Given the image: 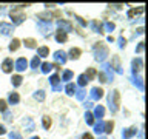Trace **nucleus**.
Returning <instances> with one entry per match:
<instances>
[{
    "label": "nucleus",
    "instance_id": "f257e3e1",
    "mask_svg": "<svg viewBox=\"0 0 148 139\" xmlns=\"http://www.w3.org/2000/svg\"><path fill=\"white\" fill-rule=\"evenodd\" d=\"M23 6H29V3H25V5H17L16 8H12L11 11H9V17H11V20L14 25H20V23L25 20V14H23L22 8Z\"/></svg>",
    "mask_w": 148,
    "mask_h": 139
},
{
    "label": "nucleus",
    "instance_id": "f03ea898",
    "mask_svg": "<svg viewBox=\"0 0 148 139\" xmlns=\"http://www.w3.org/2000/svg\"><path fill=\"white\" fill-rule=\"evenodd\" d=\"M92 51H94V59L99 60V62H103V60L106 59V56L110 54L108 46H106L105 43H102V42H99V43H96L94 46H92Z\"/></svg>",
    "mask_w": 148,
    "mask_h": 139
},
{
    "label": "nucleus",
    "instance_id": "7ed1b4c3",
    "mask_svg": "<svg viewBox=\"0 0 148 139\" xmlns=\"http://www.w3.org/2000/svg\"><path fill=\"white\" fill-rule=\"evenodd\" d=\"M108 102H110V108H111V111H113V113H116V111L119 110V105H120V93H119L117 90H114L113 93H111Z\"/></svg>",
    "mask_w": 148,
    "mask_h": 139
},
{
    "label": "nucleus",
    "instance_id": "20e7f679",
    "mask_svg": "<svg viewBox=\"0 0 148 139\" xmlns=\"http://www.w3.org/2000/svg\"><path fill=\"white\" fill-rule=\"evenodd\" d=\"M57 26L60 28V31H63V32H66L68 34V31H71L73 30V25H71V22H68V20H57Z\"/></svg>",
    "mask_w": 148,
    "mask_h": 139
},
{
    "label": "nucleus",
    "instance_id": "39448f33",
    "mask_svg": "<svg viewBox=\"0 0 148 139\" xmlns=\"http://www.w3.org/2000/svg\"><path fill=\"white\" fill-rule=\"evenodd\" d=\"M14 67H16L17 71H25L26 67H28V60H26V57H18L17 62L14 63Z\"/></svg>",
    "mask_w": 148,
    "mask_h": 139
},
{
    "label": "nucleus",
    "instance_id": "423d86ee",
    "mask_svg": "<svg viewBox=\"0 0 148 139\" xmlns=\"http://www.w3.org/2000/svg\"><path fill=\"white\" fill-rule=\"evenodd\" d=\"M53 57H54V60H56V62H59V63H62V65H63V63L68 60V59H66V53H65V51H62V50L56 51Z\"/></svg>",
    "mask_w": 148,
    "mask_h": 139
},
{
    "label": "nucleus",
    "instance_id": "0eeeda50",
    "mask_svg": "<svg viewBox=\"0 0 148 139\" xmlns=\"http://www.w3.org/2000/svg\"><path fill=\"white\" fill-rule=\"evenodd\" d=\"M2 70H3V73H12V70H14V62H12V59H5L3 60V63H2Z\"/></svg>",
    "mask_w": 148,
    "mask_h": 139
},
{
    "label": "nucleus",
    "instance_id": "6e6552de",
    "mask_svg": "<svg viewBox=\"0 0 148 139\" xmlns=\"http://www.w3.org/2000/svg\"><path fill=\"white\" fill-rule=\"evenodd\" d=\"M103 97V90L99 87H94V88H91V99H94V100H99Z\"/></svg>",
    "mask_w": 148,
    "mask_h": 139
},
{
    "label": "nucleus",
    "instance_id": "1a4fd4ad",
    "mask_svg": "<svg viewBox=\"0 0 148 139\" xmlns=\"http://www.w3.org/2000/svg\"><path fill=\"white\" fill-rule=\"evenodd\" d=\"M53 16H59V12L56 11L54 14H51V12H48V11H45V12H39L37 14V19H40V20H43V22H51V17Z\"/></svg>",
    "mask_w": 148,
    "mask_h": 139
},
{
    "label": "nucleus",
    "instance_id": "9d476101",
    "mask_svg": "<svg viewBox=\"0 0 148 139\" xmlns=\"http://www.w3.org/2000/svg\"><path fill=\"white\" fill-rule=\"evenodd\" d=\"M80 54H82V50H80V48H71V50H69V53L66 54V56H68L66 59L77 60L79 57H80Z\"/></svg>",
    "mask_w": 148,
    "mask_h": 139
},
{
    "label": "nucleus",
    "instance_id": "9b49d317",
    "mask_svg": "<svg viewBox=\"0 0 148 139\" xmlns=\"http://www.w3.org/2000/svg\"><path fill=\"white\" fill-rule=\"evenodd\" d=\"M137 133V128L136 127H130V128H125L123 131H122V138L123 139H130V138H133L134 134Z\"/></svg>",
    "mask_w": 148,
    "mask_h": 139
},
{
    "label": "nucleus",
    "instance_id": "f8f14e48",
    "mask_svg": "<svg viewBox=\"0 0 148 139\" xmlns=\"http://www.w3.org/2000/svg\"><path fill=\"white\" fill-rule=\"evenodd\" d=\"M49 82H51V85H53V88H54L56 91L62 90V87L59 85V82H60V77H59V74H53V76L49 77Z\"/></svg>",
    "mask_w": 148,
    "mask_h": 139
},
{
    "label": "nucleus",
    "instance_id": "ddd939ff",
    "mask_svg": "<svg viewBox=\"0 0 148 139\" xmlns=\"http://www.w3.org/2000/svg\"><path fill=\"white\" fill-rule=\"evenodd\" d=\"M131 68H133V73L136 74V73H139L142 70V59L140 57H136L131 62Z\"/></svg>",
    "mask_w": 148,
    "mask_h": 139
},
{
    "label": "nucleus",
    "instance_id": "4468645a",
    "mask_svg": "<svg viewBox=\"0 0 148 139\" xmlns=\"http://www.w3.org/2000/svg\"><path fill=\"white\" fill-rule=\"evenodd\" d=\"M12 31V25L11 23H5V22H0V32L3 36H8L9 32Z\"/></svg>",
    "mask_w": 148,
    "mask_h": 139
},
{
    "label": "nucleus",
    "instance_id": "2eb2a0df",
    "mask_svg": "<svg viewBox=\"0 0 148 139\" xmlns=\"http://www.w3.org/2000/svg\"><path fill=\"white\" fill-rule=\"evenodd\" d=\"M111 68H114L116 73H122V68H120V60H119V56H114L113 57V62L110 65Z\"/></svg>",
    "mask_w": 148,
    "mask_h": 139
},
{
    "label": "nucleus",
    "instance_id": "dca6fc26",
    "mask_svg": "<svg viewBox=\"0 0 148 139\" xmlns=\"http://www.w3.org/2000/svg\"><path fill=\"white\" fill-rule=\"evenodd\" d=\"M56 40H57L59 42V43H65V42H66L68 40V34H66V32H63V31H57V32H56Z\"/></svg>",
    "mask_w": 148,
    "mask_h": 139
},
{
    "label": "nucleus",
    "instance_id": "f3484780",
    "mask_svg": "<svg viewBox=\"0 0 148 139\" xmlns=\"http://www.w3.org/2000/svg\"><path fill=\"white\" fill-rule=\"evenodd\" d=\"M103 114H105V108L102 105H97L96 108H94V113H92V116H94V118H97V119H102L103 118Z\"/></svg>",
    "mask_w": 148,
    "mask_h": 139
},
{
    "label": "nucleus",
    "instance_id": "a211bd4d",
    "mask_svg": "<svg viewBox=\"0 0 148 139\" xmlns=\"http://www.w3.org/2000/svg\"><path fill=\"white\" fill-rule=\"evenodd\" d=\"M8 102L11 105H16L20 102V96H18V93H9V96H8Z\"/></svg>",
    "mask_w": 148,
    "mask_h": 139
},
{
    "label": "nucleus",
    "instance_id": "6ab92c4d",
    "mask_svg": "<svg viewBox=\"0 0 148 139\" xmlns=\"http://www.w3.org/2000/svg\"><path fill=\"white\" fill-rule=\"evenodd\" d=\"M113 128H114L113 120H106V122H103V133H106V134L113 133Z\"/></svg>",
    "mask_w": 148,
    "mask_h": 139
},
{
    "label": "nucleus",
    "instance_id": "aec40b11",
    "mask_svg": "<svg viewBox=\"0 0 148 139\" xmlns=\"http://www.w3.org/2000/svg\"><path fill=\"white\" fill-rule=\"evenodd\" d=\"M37 54H39V57H46V56H49V48L40 46V48H37Z\"/></svg>",
    "mask_w": 148,
    "mask_h": 139
},
{
    "label": "nucleus",
    "instance_id": "412c9836",
    "mask_svg": "<svg viewBox=\"0 0 148 139\" xmlns=\"http://www.w3.org/2000/svg\"><path fill=\"white\" fill-rule=\"evenodd\" d=\"M96 76H97V71H96L94 68H88V70H86V73H85V77L88 79V82H90V81H92V79H94Z\"/></svg>",
    "mask_w": 148,
    "mask_h": 139
},
{
    "label": "nucleus",
    "instance_id": "4be33fe9",
    "mask_svg": "<svg viewBox=\"0 0 148 139\" xmlns=\"http://www.w3.org/2000/svg\"><path fill=\"white\" fill-rule=\"evenodd\" d=\"M42 124H43V128L45 130H49L51 125H53V120H51L49 116H43V118H42Z\"/></svg>",
    "mask_w": 148,
    "mask_h": 139
},
{
    "label": "nucleus",
    "instance_id": "5701e85b",
    "mask_svg": "<svg viewBox=\"0 0 148 139\" xmlns=\"http://www.w3.org/2000/svg\"><path fill=\"white\" fill-rule=\"evenodd\" d=\"M22 81H23V79H22L20 74H14L12 79H11V82H12L14 87H20V85H22Z\"/></svg>",
    "mask_w": 148,
    "mask_h": 139
},
{
    "label": "nucleus",
    "instance_id": "b1692460",
    "mask_svg": "<svg viewBox=\"0 0 148 139\" xmlns=\"http://www.w3.org/2000/svg\"><path fill=\"white\" fill-rule=\"evenodd\" d=\"M40 67H42V73H49L54 68V65L49 62H43V63H40Z\"/></svg>",
    "mask_w": 148,
    "mask_h": 139
},
{
    "label": "nucleus",
    "instance_id": "393cba45",
    "mask_svg": "<svg viewBox=\"0 0 148 139\" xmlns=\"http://www.w3.org/2000/svg\"><path fill=\"white\" fill-rule=\"evenodd\" d=\"M65 91H66L68 96H74V93H76V85H74V83H68V85L65 87Z\"/></svg>",
    "mask_w": 148,
    "mask_h": 139
},
{
    "label": "nucleus",
    "instance_id": "a878e982",
    "mask_svg": "<svg viewBox=\"0 0 148 139\" xmlns=\"http://www.w3.org/2000/svg\"><path fill=\"white\" fill-rule=\"evenodd\" d=\"M45 97H46V94H45V91H42V90H39V91L34 93V99L39 100V102H43Z\"/></svg>",
    "mask_w": 148,
    "mask_h": 139
},
{
    "label": "nucleus",
    "instance_id": "bb28decb",
    "mask_svg": "<svg viewBox=\"0 0 148 139\" xmlns=\"http://www.w3.org/2000/svg\"><path fill=\"white\" fill-rule=\"evenodd\" d=\"M23 43H25L26 48H36V46H37L36 39H25V40H23Z\"/></svg>",
    "mask_w": 148,
    "mask_h": 139
},
{
    "label": "nucleus",
    "instance_id": "cd10ccee",
    "mask_svg": "<svg viewBox=\"0 0 148 139\" xmlns=\"http://www.w3.org/2000/svg\"><path fill=\"white\" fill-rule=\"evenodd\" d=\"M20 46V40L18 39H12V42L9 43V51H17Z\"/></svg>",
    "mask_w": 148,
    "mask_h": 139
},
{
    "label": "nucleus",
    "instance_id": "c85d7f7f",
    "mask_svg": "<svg viewBox=\"0 0 148 139\" xmlns=\"http://www.w3.org/2000/svg\"><path fill=\"white\" fill-rule=\"evenodd\" d=\"M142 11H143V8H142V6H140V8H131V9L128 11V17L131 19V17L136 16V14H140Z\"/></svg>",
    "mask_w": 148,
    "mask_h": 139
},
{
    "label": "nucleus",
    "instance_id": "c756f323",
    "mask_svg": "<svg viewBox=\"0 0 148 139\" xmlns=\"http://www.w3.org/2000/svg\"><path fill=\"white\" fill-rule=\"evenodd\" d=\"M85 120H86L88 125H94V116H92V113L86 111V113H85Z\"/></svg>",
    "mask_w": 148,
    "mask_h": 139
},
{
    "label": "nucleus",
    "instance_id": "7c9ffc66",
    "mask_svg": "<svg viewBox=\"0 0 148 139\" xmlns=\"http://www.w3.org/2000/svg\"><path fill=\"white\" fill-rule=\"evenodd\" d=\"M39 67H40V59H39V56H34V57H32V60H31V68L37 70Z\"/></svg>",
    "mask_w": 148,
    "mask_h": 139
},
{
    "label": "nucleus",
    "instance_id": "2f4dec72",
    "mask_svg": "<svg viewBox=\"0 0 148 139\" xmlns=\"http://www.w3.org/2000/svg\"><path fill=\"white\" fill-rule=\"evenodd\" d=\"M23 125H26L25 131H32V130H34V124L31 122V119H25L23 120Z\"/></svg>",
    "mask_w": 148,
    "mask_h": 139
},
{
    "label": "nucleus",
    "instance_id": "473e14b6",
    "mask_svg": "<svg viewBox=\"0 0 148 139\" xmlns=\"http://www.w3.org/2000/svg\"><path fill=\"white\" fill-rule=\"evenodd\" d=\"M77 83H79L80 87H85V85H86V83H88V79L85 77V74H80V76L77 77Z\"/></svg>",
    "mask_w": 148,
    "mask_h": 139
},
{
    "label": "nucleus",
    "instance_id": "72a5a7b5",
    "mask_svg": "<svg viewBox=\"0 0 148 139\" xmlns=\"http://www.w3.org/2000/svg\"><path fill=\"white\" fill-rule=\"evenodd\" d=\"M94 131H96L97 134H102V133H103V122H102V120H100L99 124H94Z\"/></svg>",
    "mask_w": 148,
    "mask_h": 139
},
{
    "label": "nucleus",
    "instance_id": "f704fd0d",
    "mask_svg": "<svg viewBox=\"0 0 148 139\" xmlns=\"http://www.w3.org/2000/svg\"><path fill=\"white\" fill-rule=\"evenodd\" d=\"M91 25H92V30H94L96 32H103V31H102V23H99L97 20H94Z\"/></svg>",
    "mask_w": 148,
    "mask_h": 139
},
{
    "label": "nucleus",
    "instance_id": "c9c22d12",
    "mask_svg": "<svg viewBox=\"0 0 148 139\" xmlns=\"http://www.w3.org/2000/svg\"><path fill=\"white\" fill-rule=\"evenodd\" d=\"M71 77H73V71H71V70H65V71H63L62 81H69Z\"/></svg>",
    "mask_w": 148,
    "mask_h": 139
},
{
    "label": "nucleus",
    "instance_id": "e433bc0d",
    "mask_svg": "<svg viewBox=\"0 0 148 139\" xmlns=\"http://www.w3.org/2000/svg\"><path fill=\"white\" fill-rule=\"evenodd\" d=\"M97 76H99V79H100V82H102V83L110 82V81H108V76H106V74H105L103 71H99V74H97Z\"/></svg>",
    "mask_w": 148,
    "mask_h": 139
},
{
    "label": "nucleus",
    "instance_id": "4c0bfd02",
    "mask_svg": "<svg viewBox=\"0 0 148 139\" xmlns=\"http://www.w3.org/2000/svg\"><path fill=\"white\" fill-rule=\"evenodd\" d=\"M39 28L42 30V32L45 34L46 31H49V30H51V23H48V25H43V23H39Z\"/></svg>",
    "mask_w": 148,
    "mask_h": 139
},
{
    "label": "nucleus",
    "instance_id": "58836bf2",
    "mask_svg": "<svg viewBox=\"0 0 148 139\" xmlns=\"http://www.w3.org/2000/svg\"><path fill=\"white\" fill-rule=\"evenodd\" d=\"M9 139H22V134L18 131H11L9 133Z\"/></svg>",
    "mask_w": 148,
    "mask_h": 139
},
{
    "label": "nucleus",
    "instance_id": "ea45409f",
    "mask_svg": "<svg viewBox=\"0 0 148 139\" xmlns=\"http://www.w3.org/2000/svg\"><path fill=\"white\" fill-rule=\"evenodd\" d=\"M114 28H116V25H114L113 22H105V30L106 31H113Z\"/></svg>",
    "mask_w": 148,
    "mask_h": 139
},
{
    "label": "nucleus",
    "instance_id": "a19ab883",
    "mask_svg": "<svg viewBox=\"0 0 148 139\" xmlns=\"http://www.w3.org/2000/svg\"><path fill=\"white\" fill-rule=\"evenodd\" d=\"M6 111V100L0 99V113H5Z\"/></svg>",
    "mask_w": 148,
    "mask_h": 139
},
{
    "label": "nucleus",
    "instance_id": "79ce46f5",
    "mask_svg": "<svg viewBox=\"0 0 148 139\" xmlns=\"http://www.w3.org/2000/svg\"><path fill=\"white\" fill-rule=\"evenodd\" d=\"M125 45H127V40H125L123 37H119V46L120 48H125Z\"/></svg>",
    "mask_w": 148,
    "mask_h": 139
},
{
    "label": "nucleus",
    "instance_id": "37998d69",
    "mask_svg": "<svg viewBox=\"0 0 148 139\" xmlns=\"http://www.w3.org/2000/svg\"><path fill=\"white\" fill-rule=\"evenodd\" d=\"M142 51H143V42H140V43L137 45V50H136V53H137V54H140Z\"/></svg>",
    "mask_w": 148,
    "mask_h": 139
},
{
    "label": "nucleus",
    "instance_id": "c03bdc74",
    "mask_svg": "<svg viewBox=\"0 0 148 139\" xmlns=\"http://www.w3.org/2000/svg\"><path fill=\"white\" fill-rule=\"evenodd\" d=\"M83 96H85V91H83V90H80V91H77V99H83Z\"/></svg>",
    "mask_w": 148,
    "mask_h": 139
},
{
    "label": "nucleus",
    "instance_id": "a18cd8bd",
    "mask_svg": "<svg viewBox=\"0 0 148 139\" xmlns=\"http://www.w3.org/2000/svg\"><path fill=\"white\" fill-rule=\"evenodd\" d=\"M140 81H142V79H134L133 82H134V85L137 83V85H139V88H143V85H142V82H140Z\"/></svg>",
    "mask_w": 148,
    "mask_h": 139
},
{
    "label": "nucleus",
    "instance_id": "49530a36",
    "mask_svg": "<svg viewBox=\"0 0 148 139\" xmlns=\"http://www.w3.org/2000/svg\"><path fill=\"white\" fill-rule=\"evenodd\" d=\"M80 139H92V134H91V133H85Z\"/></svg>",
    "mask_w": 148,
    "mask_h": 139
},
{
    "label": "nucleus",
    "instance_id": "de8ad7c7",
    "mask_svg": "<svg viewBox=\"0 0 148 139\" xmlns=\"http://www.w3.org/2000/svg\"><path fill=\"white\" fill-rule=\"evenodd\" d=\"M11 118H12L11 113H9V111H5V119H6V120H11Z\"/></svg>",
    "mask_w": 148,
    "mask_h": 139
},
{
    "label": "nucleus",
    "instance_id": "09e8293b",
    "mask_svg": "<svg viewBox=\"0 0 148 139\" xmlns=\"http://www.w3.org/2000/svg\"><path fill=\"white\" fill-rule=\"evenodd\" d=\"M5 133H6V128L3 125H0V134H5Z\"/></svg>",
    "mask_w": 148,
    "mask_h": 139
},
{
    "label": "nucleus",
    "instance_id": "8fccbe9b",
    "mask_svg": "<svg viewBox=\"0 0 148 139\" xmlns=\"http://www.w3.org/2000/svg\"><path fill=\"white\" fill-rule=\"evenodd\" d=\"M77 20H79V22H80V23H82V25H83V26H86V22H85V20H83V19H82V17H77Z\"/></svg>",
    "mask_w": 148,
    "mask_h": 139
},
{
    "label": "nucleus",
    "instance_id": "3c124183",
    "mask_svg": "<svg viewBox=\"0 0 148 139\" xmlns=\"http://www.w3.org/2000/svg\"><path fill=\"white\" fill-rule=\"evenodd\" d=\"M3 11H5V5H0V14H3Z\"/></svg>",
    "mask_w": 148,
    "mask_h": 139
},
{
    "label": "nucleus",
    "instance_id": "603ef678",
    "mask_svg": "<svg viewBox=\"0 0 148 139\" xmlns=\"http://www.w3.org/2000/svg\"><path fill=\"white\" fill-rule=\"evenodd\" d=\"M29 139H40L39 136H34V138H29Z\"/></svg>",
    "mask_w": 148,
    "mask_h": 139
},
{
    "label": "nucleus",
    "instance_id": "864d4df0",
    "mask_svg": "<svg viewBox=\"0 0 148 139\" xmlns=\"http://www.w3.org/2000/svg\"><path fill=\"white\" fill-rule=\"evenodd\" d=\"M100 139H105V138H100Z\"/></svg>",
    "mask_w": 148,
    "mask_h": 139
}]
</instances>
